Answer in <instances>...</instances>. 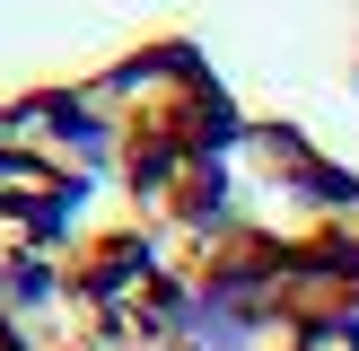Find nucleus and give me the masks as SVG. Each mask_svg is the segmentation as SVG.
I'll return each mask as SVG.
<instances>
[{
	"mask_svg": "<svg viewBox=\"0 0 359 351\" xmlns=\"http://www.w3.org/2000/svg\"><path fill=\"white\" fill-rule=\"evenodd\" d=\"M0 351H359V79L219 9L9 70Z\"/></svg>",
	"mask_w": 359,
	"mask_h": 351,
	"instance_id": "1",
	"label": "nucleus"
}]
</instances>
